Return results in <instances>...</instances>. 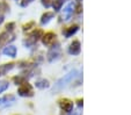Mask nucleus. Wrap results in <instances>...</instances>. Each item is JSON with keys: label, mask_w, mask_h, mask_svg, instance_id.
<instances>
[{"label": "nucleus", "mask_w": 131, "mask_h": 115, "mask_svg": "<svg viewBox=\"0 0 131 115\" xmlns=\"http://www.w3.org/2000/svg\"><path fill=\"white\" fill-rule=\"evenodd\" d=\"M77 75H78V71L77 70H74V71H72V72H70L69 75H66L64 78H62V79L58 80L57 84H56V87H54L53 90H60V88H63L64 86H66L72 79H74V78L77 77Z\"/></svg>", "instance_id": "f257e3e1"}, {"label": "nucleus", "mask_w": 131, "mask_h": 115, "mask_svg": "<svg viewBox=\"0 0 131 115\" xmlns=\"http://www.w3.org/2000/svg\"><path fill=\"white\" fill-rule=\"evenodd\" d=\"M19 95L21 97H31L32 95V87L30 84L28 83H22V85L19 87Z\"/></svg>", "instance_id": "f03ea898"}, {"label": "nucleus", "mask_w": 131, "mask_h": 115, "mask_svg": "<svg viewBox=\"0 0 131 115\" xmlns=\"http://www.w3.org/2000/svg\"><path fill=\"white\" fill-rule=\"evenodd\" d=\"M41 36H42V32H41V30H37V32L32 33L31 35L25 41V44L26 45H32L34 43H36L37 41H38V38H40Z\"/></svg>", "instance_id": "7ed1b4c3"}, {"label": "nucleus", "mask_w": 131, "mask_h": 115, "mask_svg": "<svg viewBox=\"0 0 131 115\" xmlns=\"http://www.w3.org/2000/svg\"><path fill=\"white\" fill-rule=\"evenodd\" d=\"M60 55V49H59V45H54V47H52V49L48 53V59L50 60V62H52V60L57 59L58 57H59Z\"/></svg>", "instance_id": "20e7f679"}, {"label": "nucleus", "mask_w": 131, "mask_h": 115, "mask_svg": "<svg viewBox=\"0 0 131 115\" xmlns=\"http://www.w3.org/2000/svg\"><path fill=\"white\" fill-rule=\"evenodd\" d=\"M59 105H60V108H62L64 112L71 113L72 109H73V102H71L69 99H62V100L59 101Z\"/></svg>", "instance_id": "39448f33"}, {"label": "nucleus", "mask_w": 131, "mask_h": 115, "mask_svg": "<svg viewBox=\"0 0 131 115\" xmlns=\"http://www.w3.org/2000/svg\"><path fill=\"white\" fill-rule=\"evenodd\" d=\"M54 40H56V35H54L53 33H48V34H45L43 36L42 42L44 45H50L54 42Z\"/></svg>", "instance_id": "423d86ee"}, {"label": "nucleus", "mask_w": 131, "mask_h": 115, "mask_svg": "<svg viewBox=\"0 0 131 115\" xmlns=\"http://www.w3.org/2000/svg\"><path fill=\"white\" fill-rule=\"evenodd\" d=\"M69 51H70L71 55H78V54L80 53V43H79V41H74V42H72L71 45H70Z\"/></svg>", "instance_id": "0eeeda50"}, {"label": "nucleus", "mask_w": 131, "mask_h": 115, "mask_svg": "<svg viewBox=\"0 0 131 115\" xmlns=\"http://www.w3.org/2000/svg\"><path fill=\"white\" fill-rule=\"evenodd\" d=\"M13 40H14V37H10L9 33H3V34H0V47L6 45L9 41H13Z\"/></svg>", "instance_id": "6e6552de"}, {"label": "nucleus", "mask_w": 131, "mask_h": 115, "mask_svg": "<svg viewBox=\"0 0 131 115\" xmlns=\"http://www.w3.org/2000/svg\"><path fill=\"white\" fill-rule=\"evenodd\" d=\"M4 54L6 56H9V57H15V55H16V48L14 45H8V47H6L4 49Z\"/></svg>", "instance_id": "1a4fd4ad"}, {"label": "nucleus", "mask_w": 131, "mask_h": 115, "mask_svg": "<svg viewBox=\"0 0 131 115\" xmlns=\"http://www.w3.org/2000/svg\"><path fill=\"white\" fill-rule=\"evenodd\" d=\"M15 97L14 95H6L4 98H0V106H5L7 103H9L10 101H14Z\"/></svg>", "instance_id": "9d476101"}, {"label": "nucleus", "mask_w": 131, "mask_h": 115, "mask_svg": "<svg viewBox=\"0 0 131 115\" xmlns=\"http://www.w3.org/2000/svg\"><path fill=\"white\" fill-rule=\"evenodd\" d=\"M74 7L73 4H70V5H67V7L65 8V15H63V18H64V20H69V18L71 16V13H72V8Z\"/></svg>", "instance_id": "9b49d317"}, {"label": "nucleus", "mask_w": 131, "mask_h": 115, "mask_svg": "<svg viewBox=\"0 0 131 115\" xmlns=\"http://www.w3.org/2000/svg\"><path fill=\"white\" fill-rule=\"evenodd\" d=\"M36 87L38 88H47L49 87V81L47 79H40L36 81Z\"/></svg>", "instance_id": "f8f14e48"}, {"label": "nucleus", "mask_w": 131, "mask_h": 115, "mask_svg": "<svg viewBox=\"0 0 131 115\" xmlns=\"http://www.w3.org/2000/svg\"><path fill=\"white\" fill-rule=\"evenodd\" d=\"M13 65L14 64H5V65H3V66H0V76H3V75H5L6 72H8L9 70H12L13 69Z\"/></svg>", "instance_id": "ddd939ff"}, {"label": "nucleus", "mask_w": 131, "mask_h": 115, "mask_svg": "<svg viewBox=\"0 0 131 115\" xmlns=\"http://www.w3.org/2000/svg\"><path fill=\"white\" fill-rule=\"evenodd\" d=\"M53 18V13H45L44 15L42 16V20H41V23L42 25H45V23H48L51 19Z\"/></svg>", "instance_id": "4468645a"}, {"label": "nucleus", "mask_w": 131, "mask_h": 115, "mask_svg": "<svg viewBox=\"0 0 131 115\" xmlns=\"http://www.w3.org/2000/svg\"><path fill=\"white\" fill-rule=\"evenodd\" d=\"M77 30H78V27H77V26H73V27H70L69 29H67L66 32H65V35H66L67 37H69V36L73 35V34H74V33H75V32H77Z\"/></svg>", "instance_id": "2eb2a0df"}, {"label": "nucleus", "mask_w": 131, "mask_h": 115, "mask_svg": "<svg viewBox=\"0 0 131 115\" xmlns=\"http://www.w3.org/2000/svg\"><path fill=\"white\" fill-rule=\"evenodd\" d=\"M63 5V0H54V3H53V9L57 12V11L60 9V7H62Z\"/></svg>", "instance_id": "dca6fc26"}, {"label": "nucleus", "mask_w": 131, "mask_h": 115, "mask_svg": "<svg viewBox=\"0 0 131 115\" xmlns=\"http://www.w3.org/2000/svg\"><path fill=\"white\" fill-rule=\"evenodd\" d=\"M7 87H8V83H6V81L0 83V93L4 92L5 90H7Z\"/></svg>", "instance_id": "f3484780"}, {"label": "nucleus", "mask_w": 131, "mask_h": 115, "mask_svg": "<svg viewBox=\"0 0 131 115\" xmlns=\"http://www.w3.org/2000/svg\"><path fill=\"white\" fill-rule=\"evenodd\" d=\"M42 4L48 8L50 5H51V0H42Z\"/></svg>", "instance_id": "a211bd4d"}, {"label": "nucleus", "mask_w": 131, "mask_h": 115, "mask_svg": "<svg viewBox=\"0 0 131 115\" xmlns=\"http://www.w3.org/2000/svg\"><path fill=\"white\" fill-rule=\"evenodd\" d=\"M31 1H34V0H23L22 3H21V6H22V7H26V6H28V4H30Z\"/></svg>", "instance_id": "6ab92c4d"}, {"label": "nucleus", "mask_w": 131, "mask_h": 115, "mask_svg": "<svg viewBox=\"0 0 131 115\" xmlns=\"http://www.w3.org/2000/svg\"><path fill=\"white\" fill-rule=\"evenodd\" d=\"M13 27H14V23H8V25L6 26V28H7L8 32H12V30H13Z\"/></svg>", "instance_id": "aec40b11"}, {"label": "nucleus", "mask_w": 131, "mask_h": 115, "mask_svg": "<svg viewBox=\"0 0 131 115\" xmlns=\"http://www.w3.org/2000/svg\"><path fill=\"white\" fill-rule=\"evenodd\" d=\"M80 114H81V112H80V110H75V112L71 113V115H80Z\"/></svg>", "instance_id": "412c9836"}, {"label": "nucleus", "mask_w": 131, "mask_h": 115, "mask_svg": "<svg viewBox=\"0 0 131 115\" xmlns=\"http://www.w3.org/2000/svg\"><path fill=\"white\" fill-rule=\"evenodd\" d=\"M30 26H32V22H31V23H29V25H26V26H25V30L29 29V27H30Z\"/></svg>", "instance_id": "4be33fe9"}, {"label": "nucleus", "mask_w": 131, "mask_h": 115, "mask_svg": "<svg viewBox=\"0 0 131 115\" xmlns=\"http://www.w3.org/2000/svg\"><path fill=\"white\" fill-rule=\"evenodd\" d=\"M3 22H4V15L0 14V25H1Z\"/></svg>", "instance_id": "5701e85b"}, {"label": "nucleus", "mask_w": 131, "mask_h": 115, "mask_svg": "<svg viewBox=\"0 0 131 115\" xmlns=\"http://www.w3.org/2000/svg\"><path fill=\"white\" fill-rule=\"evenodd\" d=\"M77 12H78V13H79V12H81V6H80V5L77 7Z\"/></svg>", "instance_id": "b1692460"}, {"label": "nucleus", "mask_w": 131, "mask_h": 115, "mask_svg": "<svg viewBox=\"0 0 131 115\" xmlns=\"http://www.w3.org/2000/svg\"><path fill=\"white\" fill-rule=\"evenodd\" d=\"M78 105L81 107V106H82V100H79V101H78Z\"/></svg>", "instance_id": "393cba45"}, {"label": "nucleus", "mask_w": 131, "mask_h": 115, "mask_svg": "<svg viewBox=\"0 0 131 115\" xmlns=\"http://www.w3.org/2000/svg\"><path fill=\"white\" fill-rule=\"evenodd\" d=\"M79 1H80V0H79Z\"/></svg>", "instance_id": "a878e982"}]
</instances>
